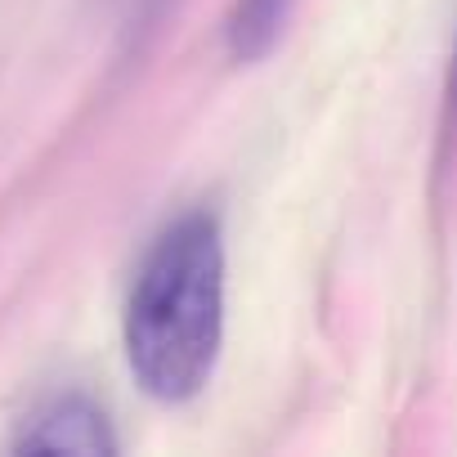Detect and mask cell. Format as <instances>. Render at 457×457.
<instances>
[{
    "mask_svg": "<svg viewBox=\"0 0 457 457\" xmlns=\"http://www.w3.org/2000/svg\"><path fill=\"white\" fill-rule=\"evenodd\" d=\"M292 14V0H238L228 19V50L238 63H256L274 50L283 23Z\"/></svg>",
    "mask_w": 457,
    "mask_h": 457,
    "instance_id": "3957f363",
    "label": "cell"
},
{
    "mask_svg": "<svg viewBox=\"0 0 457 457\" xmlns=\"http://www.w3.org/2000/svg\"><path fill=\"white\" fill-rule=\"evenodd\" d=\"M19 453H68V457H108L117 453V439H112V426L108 417L81 399V395H68V399H54L14 444Z\"/></svg>",
    "mask_w": 457,
    "mask_h": 457,
    "instance_id": "7a4b0ae2",
    "label": "cell"
},
{
    "mask_svg": "<svg viewBox=\"0 0 457 457\" xmlns=\"http://www.w3.org/2000/svg\"><path fill=\"white\" fill-rule=\"evenodd\" d=\"M453 117H457V59H453Z\"/></svg>",
    "mask_w": 457,
    "mask_h": 457,
    "instance_id": "277c9868",
    "label": "cell"
},
{
    "mask_svg": "<svg viewBox=\"0 0 457 457\" xmlns=\"http://www.w3.org/2000/svg\"><path fill=\"white\" fill-rule=\"evenodd\" d=\"M224 337V247L211 215H184L148 252L130 310L126 354L135 381L162 399H193L220 359Z\"/></svg>",
    "mask_w": 457,
    "mask_h": 457,
    "instance_id": "6da1fadb",
    "label": "cell"
}]
</instances>
